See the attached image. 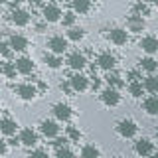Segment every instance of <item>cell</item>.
<instances>
[{
    "label": "cell",
    "mask_w": 158,
    "mask_h": 158,
    "mask_svg": "<svg viewBox=\"0 0 158 158\" xmlns=\"http://www.w3.org/2000/svg\"><path fill=\"white\" fill-rule=\"evenodd\" d=\"M97 65L101 69H105V71H111V69L117 67V57L113 56L111 52H103V53H99V57H97Z\"/></svg>",
    "instance_id": "13"
},
{
    "label": "cell",
    "mask_w": 158,
    "mask_h": 158,
    "mask_svg": "<svg viewBox=\"0 0 158 158\" xmlns=\"http://www.w3.org/2000/svg\"><path fill=\"white\" fill-rule=\"evenodd\" d=\"M135 152L140 158H148L152 152H156V146H154V142H152L150 138H138L135 142Z\"/></svg>",
    "instance_id": "3"
},
{
    "label": "cell",
    "mask_w": 158,
    "mask_h": 158,
    "mask_svg": "<svg viewBox=\"0 0 158 158\" xmlns=\"http://www.w3.org/2000/svg\"><path fill=\"white\" fill-rule=\"evenodd\" d=\"M128 77H131V81H138V79H140L138 71H128Z\"/></svg>",
    "instance_id": "41"
},
{
    "label": "cell",
    "mask_w": 158,
    "mask_h": 158,
    "mask_svg": "<svg viewBox=\"0 0 158 158\" xmlns=\"http://www.w3.org/2000/svg\"><path fill=\"white\" fill-rule=\"evenodd\" d=\"M52 111H53V117H56L57 121H61V123H69L71 117H73V109L69 107L67 103H56Z\"/></svg>",
    "instance_id": "7"
},
{
    "label": "cell",
    "mask_w": 158,
    "mask_h": 158,
    "mask_svg": "<svg viewBox=\"0 0 158 158\" xmlns=\"http://www.w3.org/2000/svg\"><path fill=\"white\" fill-rule=\"evenodd\" d=\"M14 91H16V95L22 99V101H32V99H36V95H38V89H36V85H32V83H20V85L14 87Z\"/></svg>",
    "instance_id": "6"
},
{
    "label": "cell",
    "mask_w": 158,
    "mask_h": 158,
    "mask_svg": "<svg viewBox=\"0 0 158 158\" xmlns=\"http://www.w3.org/2000/svg\"><path fill=\"white\" fill-rule=\"evenodd\" d=\"M0 56H2L4 59H10L14 56V49L8 46V42H0Z\"/></svg>",
    "instance_id": "34"
},
{
    "label": "cell",
    "mask_w": 158,
    "mask_h": 158,
    "mask_svg": "<svg viewBox=\"0 0 158 158\" xmlns=\"http://www.w3.org/2000/svg\"><path fill=\"white\" fill-rule=\"evenodd\" d=\"M138 67L142 69V71H146V73H156V69H158V61L152 56H146V57H142L140 61H138Z\"/></svg>",
    "instance_id": "22"
},
{
    "label": "cell",
    "mask_w": 158,
    "mask_h": 158,
    "mask_svg": "<svg viewBox=\"0 0 158 158\" xmlns=\"http://www.w3.org/2000/svg\"><path fill=\"white\" fill-rule=\"evenodd\" d=\"M101 103L107 107H117L121 103V93L118 89H113V87H105L101 91Z\"/></svg>",
    "instance_id": "5"
},
{
    "label": "cell",
    "mask_w": 158,
    "mask_h": 158,
    "mask_svg": "<svg viewBox=\"0 0 158 158\" xmlns=\"http://www.w3.org/2000/svg\"><path fill=\"white\" fill-rule=\"evenodd\" d=\"M56 158H75V154H73L71 148L59 146V148H56Z\"/></svg>",
    "instance_id": "33"
},
{
    "label": "cell",
    "mask_w": 158,
    "mask_h": 158,
    "mask_svg": "<svg viewBox=\"0 0 158 158\" xmlns=\"http://www.w3.org/2000/svg\"><path fill=\"white\" fill-rule=\"evenodd\" d=\"M56 148L59 146H67V136H63V138H59V136H53V142H52Z\"/></svg>",
    "instance_id": "36"
},
{
    "label": "cell",
    "mask_w": 158,
    "mask_h": 158,
    "mask_svg": "<svg viewBox=\"0 0 158 158\" xmlns=\"http://www.w3.org/2000/svg\"><path fill=\"white\" fill-rule=\"evenodd\" d=\"M8 46L14 49V52H26L30 42L26 36H22V34H12V36L8 38Z\"/></svg>",
    "instance_id": "12"
},
{
    "label": "cell",
    "mask_w": 158,
    "mask_h": 158,
    "mask_svg": "<svg viewBox=\"0 0 158 158\" xmlns=\"http://www.w3.org/2000/svg\"><path fill=\"white\" fill-rule=\"evenodd\" d=\"M142 109H144V113L150 115V117L158 115V97L156 95H148L144 101H142Z\"/></svg>",
    "instance_id": "18"
},
{
    "label": "cell",
    "mask_w": 158,
    "mask_h": 158,
    "mask_svg": "<svg viewBox=\"0 0 158 158\" xmlns=\"http://www.w3.org/2000/svg\"><path fill=\"white\" fill-rule=\"evenodd\" d=\"M67 65L73 69V71H83V69L87 67V57H85V53H81V52H73V53H69V57H67Z\"/></svg>",
    "instance_id": "9"
},
{
    "label": "cell",
    "mask_w": 158,
    "mask_h": 158,
    "mask_svg": "<svg viewBox=\"0 0 158 158\" xmlns=\"http://www.w3.org/2000/svg\"><path fill=\"white\" fill-rule=\"evenodd\" d=\"M14 65H16V71L22 73V75H30V73L34 71V61L30 57H18L16 61H14Z\"/></svg>",
    "instance_id": "17"
},
{
    "label": "cell",
    "mask_w": 158,
    "mask_h": 158,
    "mask_svg": "<svg viewBox=\"0 0 158 158\" xmlns=\"http://www.w3.org/2000/svg\"><path fill=\"white\" fill-rule=\"evenodd\" d=\"M83 38H85V30H83V28H75V26L69 28V32H67V42H81Z\"/></svg>",
    "instance_id": "28"
},
{
    "label": "cell",
    "mask_w": 158,
    "mask_h": 158,
    "mask_svg": "<svg viewBox=\"0 0 158 158\" xmlns=\"http://www.w3.org/2000/svg\"><path fill=\"white\" fill-rule=\"evenodd\" d=\"M117 132H118V136H123V138H132L138 132V127L132 118H123V121L117 123Z\"/></svg>",
    "instance_id": "1"
},
{
    "label": "cell",
    "mask_w": 158,
    "mask_h": 158,
    "mask_svg": "<svg viewBox=\"0 0 158 158\" xmlns=\"http://www.w3.org/2000/svg\"><path fill=\"white\" fill-rule=\"evenodd\" d=\"M81 158H101V150L95 144H85L81 148Z\"/></svg>",
    "instance_id": "27"
},
{
    "label": "cell",
    "mask_w": 158,
    "mask_h": 158,
    "mask_svg": "<svg viewBox=\"0 0 158 158\" xmlns=\"http://www.w3.org/2000/svg\"><path fill=\"white\" fill-rule=\"evenodd\" d=\"M8 2V0H0V4H6Z\"/></svg>",
    "instance_id": "45"
},
{
    "label": "cell",
    "mask_w": 158,
    "mask_h": 158,
    "mask_svg": "<svg viewBox=\"0 0 158 158\" xmlns=\"http://www.w3.org/2000/svg\"><path fill=\"white\" fill-rule=\"evenodd\" d=\"M8 2H10V8H12V10H16V8H20L22 0H8Z\"/></svg>",
    "instance_id": "39"
},
{
    "label": "cell",
    "mask_w": 158,
    "mask_h": 158,
    "mask_svg": "<svg viewBox=\"0 0 158 158\" xmlns=\"http://www.w3.org/2000/svg\"><path fill=\"white\" fill-rule=\"evenodd\" d=\"M61 8L57 6V4H46V6L42 8V16H44V20H46L48 24H56V22H59L61 20Z\"/></svg>",
    "instance_id": "4"
},
{
    "label": "cell",
    "mask_w": 158,
    "mask_h": 158,
    "mask_svg": "<svg viewBox=\"0 0 158 158\" xmlns=\"http://www.w3.org/2000/svg\"><path fill=\"white\" fill-rule=\"evenodd\" d=\"M2 73L8 79H16V73H18L16 71V65H14V63H10V61H6V63L2 61Z\"/></svg>",
    "instance_id": "30"
},
{
    "label": "cell",
    "mask_w": 158,
    "mask_h": 158,
    "mask_svg": "<svg viewBox=\"0 0 158 158\" xmlns=\"http://www.w3.org/2000/svg\"><path fill=\"white\" fill-rule=\"evenodd\" d=\"M28 158H49L46 150H42V148H36V150H30Z\"/></svg>",
    "instance_id": "35"
},
{
    "label": "cell",
    "mask_w": 158,
    "mask_h": 158,
    "mask_svg": "<svg viewBox=\"0 0 158 158\" xmlns=\"http://www.w3.org/2000/svg\"><path fill=\"white\" fill-rule=\"evenodd\" d=\"M69 87L73 93H83L89 89V77L83 75L81 71H75V75L69 77Z\"/></svg>",
    "instance_id": "2"
},
{
    "label": "cell",
    "mask_w": 158,
    "mask_h": 158,
    "mask_svg": "<svg viewBox=\"0 0 158 158\" xmlns=\"http://www.w3.org/2000/svg\"><path fill=\"white\" fill-rule=\"evenodd\" d=\"M105 81H107V87H113V89H121L125 83H123V77L118 75V73H115L111 69V71H107V77H105Z\"/></svg>",
    "instance_id": "26"
},
{
    "label": "cell",
    "mask_w": 158,
    "mask_h": 158,
    "mask_svg": "<svg viewBox=\"0 0 158 158\" xmlns=\"http://www.w3.org/2000/svg\"><path fill=\"white\" fill-rule=\"evenodd\" d=\"M16 121H12V118H0V132L2 135H6V136H12V135H16Z\"/></svg>",
    "instance_id": "24"
},
{
    "label": "cell",
    "mask_w": 158,
    "mask_h": 158,
    "mask_svg": "<svg viewBox=\"0 0 158 158\" xmlns=\"http://www.w3.org/2000/svg\"><path fill=\"white\" fill-rule=\"evenodd\" d=\"M18 138H20V144H24L28 148H32V146L38 144V132L34 131V128H24V131L20 132Z\"/></svg>",
    "instance_id": "16"
},
{
    "label": "cell",
    "mask_w": 158,
    "mask_h": 158,
    "mask_svg": "<svg viewBox=\"0 0 158 158\" xmlns=\"http://www.w3.org/2000/svg\"><path fill=\"white\" fill-rule=\"evenodd\" d=\"M142 87H144L146 93L156 95V93H158V77L154 75V73H148V75L142 79Z\"/></svg>",
    "instance_id": "19"
},
{
    "label": "cell",
    "mask_w": 158,
    "mask_h": 158,
    "mask_svg": "<svg viewBox=\"0 0 158 158\" xmlns=\"http://www.w3.org/2000/svg\"><path fill=\"white\" fill-rule=\"evenodd\" d=\"M142 93H144V87H142L140 81H131V83H128V95H131V97L140 99Z\"/></svg>",
    "instance_id": "29"
},
{
    "label": "cell",
    "mask_w": 158,
    "mask_h": 158,
    "mask_svg": "<svg viewBox=\"0 0 158 158\" xmlns=\"http://www.w3.org/2000/svg\"><path fill=\"white\" fill-rule=\"evenodd\" d=\"M115 158H118V156H115Z\"/></svg>",
    "instance_id": "47"
},
{
    "label": "cell",
    "mask_w": 158,
    "mask_h": 158,
    "mask_svg": "<svg viewBox=\"0 0 158 158\" xmlns=\"http://www.w3.org/2000/svg\"><path fill=\"white\" fill-rule=\"evenodd\" d=\"M44 63H46L49 69H59L63 65V59H61V56H57V53L46 52V53H44Z\"/></svg>",
    "instance_id": "21"
},
{
    "label": "cell",
    "mask_w": 158,
    "mask_h": 158,
    "mask_svg": "<svg viewBox=\"0 0 158 158\" xmlns=\"http://www.w3.org/2000/svg\"><path fill=\"white\" fill-rule=\"evenodd\" d=\"M0 73H2V61H0Z\"/></svg>",
    "instance_id": "46"
},
{
    "label": "cell",
    "mask_w": 158,
    "mask_h": 158,
    "mask_svg": "<svg viewBox=\"0 0 158 158\" xmlns=\"http://www.w3.org/2000/svg\"><path fill=\"white\" fill-rule=\"evenodd\" d=\"M36 89H38L40 93H44V91H46L48 87H46V83H38V87H36Z\"/></svg>",
    "instance_id": "42"
},
{
    "label": "cell",
    "mask_w": 158,
    "mask_h": 158,
    "mask_svg": "<svg viewBox=\"0 0 158 158\" xmlns=\"http://www.w3.org/2000/svg\"><path fill=\"white\" fill-rule=\"evenodd\" d=\"M40 131H42V135L46 138H53L59 135V125L56 121H52V118H46V121H42V125H40Z\"/></svg>",
    "instance_id": "15"
},
{
    "label": "cell",
    "mask_w": 158,
    "mask_h": 158,
    "mask_svg": "<svg viewBox=\"0 0 158 158\" xmlns=\"http://www.w3.org/2000/svg\"><path fill=\"white\" fill-rule=\"evenodd\" d=\"M59 89H61V91H65V93H73L71 87H69V83H59Z\"/></svg>",
    "instance_id": "40"
},
{
    "label": "cell",
    "mask_w": 158,
    "mask_h": 158,
    "mask_svg": "<svg viewBox=\"0 0 158 158\" xmlns=\"http://www.w3.org/2000/svg\"><path fill=\"white\" fill-rule=\"evenodd\" d=\"M127 28H128V32H142V30L146 28V22H144V18L132 14V16L127 20Z\"/></svg>",
    "instance_id": "20"
},
{
    "label": "cell",
    "mask_w": 158,
    "mask_h": 158,
    "mask_svg": "<svg viewBox=\"0 0 158 158\" xmlns=\"http://www.w3.org/2000/svg\"><path fill=\"white\" fill-rule=\"evenodd\" d=\"M138 48H140L144 53H148V56H154V53L158 52V40H156V36L140 38V40H138Z\"/></svg>",
    "instance_id": "10"
},
{
    "label": "cell",
    "mask_w": 158,
    "mask_h": 158,
    "mask_svg": "<svg viewBox=\"0 0 158 158\" xmlns=\"http://www.w3.org/2000/svg\"><path fill=\"white\" fill-rule=\"evenodd\" d=\"M48 49L52 53H57V56H61V53L67 52V38L63 36H52L48 40Z\"/></svg>",
    "instance_id": "8"
},
{
    "label": "cell",
    "mask_w": 158,
    "mask_h": 158,
    "mask_svg": "<svg viewBox=\"0 0 158 158\" xmlns=\"http://www.w3.org/2000/svg\"><path fill=\"white\" fill-rule=\"evenodd\" d=\"M75 12H73V10H71V12H65V14H61V24H63V26H65V28H71L73 26V24H75Z\"/></svg>",
    "instance_id": "31"
},
{
    "label": "cell",
    "mask_w": 158,
    "mask_h": 158,
    "mask_svg": "<svg viewBox=\"0 0 158 158\" xmlns=\"http://www.w3.org/2000/svg\"><path fill=\"white\" fill-rule=\"evenodd\" d=\"M148 158H158V154H156V152H152V154L148 156Z\"/></svg>",
    "instance_id": "43"
},
{
    "label": "cell",
    "mask_w": 158,
    "mask_h": 158,
    "mask_svg": "<svg viewBox=\"0 0 158 158\" xmlns=\"http://www.w3.org/2000/svg\"><path fill=\"white\" fill-rule=\"evenodd\" d=\"M49 2H52V4H56V2H61V0H49Z\"/></svg>",
    "instance_id": "44"
},
{
    "label": "cell",
    "mask_w": 158,
    "mask_h": 158,
    "mask_svg": "<svg viewBox=\"0 0 158 158\" xmlns=\"http://www.w3.org/2000/svg\"><path fill=\"white\" fill-rule=\"evenodd\" d=\"M109 40H111L115 46H127L128 44V32L125 28H113L109 32Z\"/></svg>",
    "instance_id": "14"
},
{
    "label": "cell",
    "mask_w": 158,
    "mask_h": 158,
    "mask_svg": "<svg viewBox=\"0 0 158 158\" xmlns=\"http://www.w3.org/2000/svg\"><path fill=\"white\" fill-rule=\"evenodd\" d=\"M132 14H136V16H140V18H148V16H152V8L144 0H138L135 6H132Z\"/></svg>",
    "instance_id": "23"
},
{
    "label": "cell",
    "mask_w": 158,
    "mask_h": 158,
    "mask_svg": "<svg viewBox=\"0 0 158 158\" xmlns=\"http://www.w3.org/2000/svg\"><path fill=\"white\" fill-rule=\"evenodd\" d=\"M30 12L28 10H24V8H16V10H12V16H10V20H12V24L14 26H18V28H24V26H28L30 24Z\"/></svg>",
    "instance_id": "11"
},
{
    "label": "cell",
    "mask_w": 158,
    "mask_h": 158,
    "mask_svg": "<svg viewBox=\"0 0 158 158\" xmlns=\"http://www.w3.org/2000/svg\"><path fill=\"white\" fill-rule=\"evenodd\" d=\"M6 144H10V146H18V144H20V138L12 135V136L8 138V142H6Z\"/></svg>",
    "instance_id": "38"
},
{
    "label": "cell",
    "mask_w": 158,
    "mask_h": 158,
    "mask_svg": "<svg viewBox=\"0 0 158 158\" xmlns=\"http://www.w3.org/2000/svg\"><path fill=\"white\" fill-rule=\"evenodd\" d=\"M65 132H67V140H75V142L81 140V131H77L73 125H69V127L65 128Z\"/></svg>",
    "instance_id": "32"
},
{
    "label": "cell",
    "mask_w": 158,
    "mask_h": 158,
    "mask_svg": "<svg viewBox=\"0 0 158 158\" xmlns=\"http://www.w3.org/2000/svg\"><path fill=\"white\" fill-rule=\"evenodd\" d=\"M71 10L75 14H89L91 12V0H71Z\"/></svg>",
    "instance_id": "25"
},
{
    "label": "cell",
    "mask_w": 158,
    "mask_h": 158,
    "mask_svg": "<svg viewBox=\"0 0 158 158\" xmlns=\"http://www.w3.org/2000/svg\"><path fill=\"white\" fill-rule=\"evenodd\" d=\"M8 152V144H6V140H2L0 138V156H4Z\"/></svg>",
    "instance_id": "37"
}]
</instances>
